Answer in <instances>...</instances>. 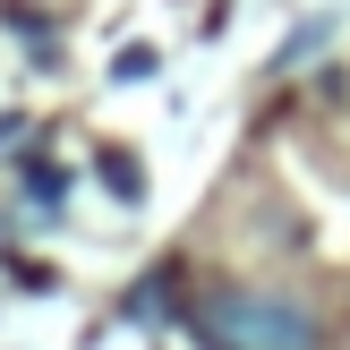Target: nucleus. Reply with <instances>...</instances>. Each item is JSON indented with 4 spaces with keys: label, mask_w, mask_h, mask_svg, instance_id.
<instances>
[{
    "label": "nucleus",
    "mask_w": 350,
    "mask_h": 350,
    "mask_svg": "<svg viewBox=\"0 0 350 350\" xmlns=\"http://www.w3.org/2000/svg\"><path fill=\"white\" fill-rule=\"evenodd\" d=\"M26 205H51V214H60V205H68V171L60 163H34L26 171Z\"/></svg>",
    "instance_id": "nucleus-3"
},
{
    "label": "nucleus",
    "mask_w": 350,
    "mask_h": 350,
    "mask_svg": "<svg viewBox=\"0 0 350 350\" xmlns=\"http://www.w3.org/2000/svg\"><path fill=\"white\" fill-rule=\"evenodd\" d=\"M325 43H334V17H308V26L291 34L282 51H273V68H291V60H308V51H325Z\"/></svg>",
    "instance_id": "nucleus-4"
},
{
    "label": "nucleus",
    "mask_w": 350,
    "mask_h": 350,
    "mask_svg": "<svg viewBox=\"0 0 350 350\" xmlns=\"http://www.w3.org/2000/svg\"><path fill=\"white\" fill-rule=\"evenodd\" d=\"M94 171H103V188H111L120 205H146V163H137V154H120V146H111Z\"/></svg>",
    "instance_id": "nucleus-2"
},
{
    "label": "nucleus",
    "mask_w": 350,
    "mask_h": 350,
    "mask_svg": "<svg viewBox=\"0 0 350 350\" xmlns=\"http://www.w3.org/2000/svg\"><path fill=\"white\" fill-rule=\"evenodd\" d=\"M111 77H129V85H137V77H154V51H120V60H111Z\"/></svg>",
    "instance_id": "nucleus-5"
},
{
    "label": "nucleus",
    "mask_w": 350,
    "mask_h": 350,
    "mask_svg": "<svg viewBox=\"0 0 350 350\" xmlns=\"http://www.w3.org/2000/svg\"><path fill=\"white\" fill-rule=\"evenodd\" d=\"M188 334L205 350H325V325L308 308L273 299V291H214L188 317Z\"/></svg>",
    "instance_id": "nucleus-1"
}]
</instances>
